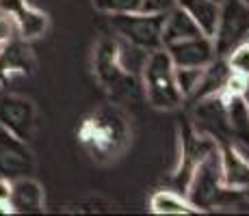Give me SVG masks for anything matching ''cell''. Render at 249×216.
<instances>
[{
	"mask_svg": "<svg viewBox=\"0 0 249 216\" xmlns=\"http://www.w3.org/2000/svg\"><path fill=\"white\" fill-rule=\"evenodd\" d=\"M226 61L234 74H241V76H245V78H249V41L238 43L226 56Z\"/></svg>",
	"mask_w": 249,
	"mask_h": 216,
	"instance_id": "22",
	"label": "cell"
},
{
	"mask_svg": "<svg viewBox=\"0 0 249 216\" xmlns=\"http://www.w3.org/2000/svg\"><path fill=\"white\" fill-rule=\"evenodd\" d=\"M11 203L13 212H41L44 208V190L37 182L20 180L11 188Z\"/></svg>",
	"mask_w": 249,
	"mask_h": 216,
	"instance_id": "17",
	"label": "cell"
},
{
	"mask_svg": "<svg viewBox=\"0 0 249 216\" xmlns=\"http://www.w3.org/2000/svg\"><path fill=\"white\" fill-rule=\"evenodd\" d=\"M162 22H165V13L137 11L111 16V26L115 35L147 52L162 48Z\"/></svg>",
	"mask_w": 249,
	"mask_h": 216,
	"instance_id": "5",
	"label": "cell"
},
{
	"mask_svg": "<svg viewBox=\"0 0 249 216\" xmlns=\"http://www.w3.org/2000/svg\"><path fill=\"white\" fill-rule=\"evenodd\" d=\"M241 98H243V102H245L247 108H249V78L245 80V86H243V91H241Z\"/></svg>",
	"mask_w": 249,
	"mask_h": 216,
	"instance_id": "26",
	"label": "cell"
},
{
	"mask_svg": "<svg viewBox=\"0 0 249 216\" xmlns=\"http://www.w3.org/2000/svg\"><path fill=\"white\" fill-rule=\"evenodd\" d=\"M243 2H245V4H247V7H249V0H243Z\"/></svg>",
	"mask_w": 249,
	"mask_h": 216,
	"instance_id": "28",
	"label": "cell"
},
{
	"mask_svg": "<svg viewBox=\"0 0 249 216\" xmlns=\"http://www.w3.org/2000/svg\"><path fill=\"white\" fill-rule=\"evenodd\" d=\"M249 41V7L243 0H221L217 31L213 35L217 56H228L238 43Z\"/></svg>",
	"mask_w": 249,
	"mask_h": 216,
	"instance_id": "6",
	"label": "cell"
},
{
	"mask_svg": "<svg viewBox=\"0 0 249 216\" xmlns=\"http://www.w3.org/2000/svg\"><path fill=\"white\" fill-rule=\"evenodd\" d=\"M230 76H232V69H230L226 56H214V59L204 67L202 80H199V86H197V91L193 93L191 102H197V100L208 98V95L223 93Z\"/></svg>",
	"mask_w": 249,
	"mask_h": 216,
	"instance_id": "12",
	"label": "cell"
},
{
	"mask_svg": "<svg viewBox=\"0 0 249 216\" xmlns=\"http://www.w3.org/2000/svg\"><path fill=\"white\" fill-rule=\"evenodd\" d=\"M33 106L26 100H4L0 106V119L18 136H26L33 128Z\"/></svg>",
	"mask_w": 249,
	"mask_h": 216,
	"instance_id": "15",
	"label": "cell"
},
{
	"mask_svg": "<svg viewBox=\"0 0 249 216\" xmlns=\"http://www.w3.org/2000/svg\"><path fill=\"white\" fill-rule=\"evenodd\" d=\"M143 0H93V7L108 16H122V13L141 11Z\"/></svg>",
	"mask_w": 249,
	"mask_h": 216,
	"instance_id": "21",
	"label": "cell"
},
{
	"mask_svg": "<svg viewBox=\"0 0 249 216\" xmlns=\"http://www.w3.org/2000/svg\"><path fill=\"white\" fill-rule=\"evenodd\" d=\"M191 126L195 132L210 136L221 145L230 138L228 128V113H226V95H208L197 102H193V113H191Z\"/></svg>",
	"mask_w": 249,
	"mask_h": 216,
	"instance_id": "8",
	"label": "cell"
},
{
	"mask_svg": "<svg viewBox=\"0 0 249 216\" xmlns=\"http://www.w3.org/2000/svg\"><path fill=\"white\" fill-rule=\"evenodd\" d=\"M13 33H18L13 20L9 16H4V13H0V43H4V41L11 39Z\"/></svg>",
	"mask_w": 249,
	"mask_h": 216,
	"instance_id": "24",
	"label": "cell"
},
{
	"mask_svg": "<svg viewBox=\"0 0 249 216\" xmlns=\"http://www.w3.org/2000/svg\"><path fill=\"white\" fill-rule=\"evenodd\" d=\"M176 67L171 63L169 54L165 48L152 50L145 59L141 74V84H143V98L159 110H174L178 108L184 98H182L178 84H176L174 76Z\"/></svg>",
	"mask_w": 249,
	"mask_h": 216,
	"instance_id": "4",
	"label": "cell"
},
{
	"mask_svg": "<svg viewBox=\"0 0 249 216\" xmlns=\"http://www.w3.org/2000/svg\"><path fill=\"white\" fill-rule=\"evenodd\" d=\"M147 54H150L147 50H143V48H139V46H132V43H128V41H124V39H119V37H117L119 65L124 67V71H126V74H135V76L141 74Z\"/></svg>",
	"mask_w": 249,
	"mask_h": 216,
	"instance_id": "19",
	"label": "cell"
},
{
	"mask_svg": "<svg viewBox=\"0 0 249 216\" xmlns=\"http://www.w3.org/2000/svg\"><path fill=\"white\" fill-rule=\"evenodd\" d=\"M150 210L154 214H174V216H184V214H197V210L189 203L182 193L178 190H156L150 199Z\"/></svg>",
	"mask_w": 249,
	"mask_h": 216,
	"instance_id": "18",
	"label": "cell"
},
{
	"mask_svg": "<svg viewBox=\"0 0 249 216\" xmlns=\"http://www.w3.org/2000/svg\"><path fill=\"white\" fill-rule=\"evenodd\" d=\"M247 190L230 188L223 184L221 151L219 147L210 150L191 173V180L184 188V197L199 212H210L217 208H234L245 199Z\"/></svg>",
	"mask_w": 249,
	"mask_h": 216,
	"instance_id": "2",
	"label": "cell"
},
{
	"mask_svg": "<svg viewBox=\"0 0 249 216\" xmlns=\"http://www.w3.org/2000/svg\"><path fill=\"white\" fill-rule=\"evenodd\" d=\"M230 138L234 145L249 147V108L241 95H226Z\"/></svg>",
	"mask_w": 249,
	"mask_h": 216,
	"instance_id": "14",
	"label": "cell"
},
{
	"mask_svg": "<svg viewBox=\"0 0 249 216\" xmlns=\"http://www.w3.org/2000/svg\"><path fill=\"white\" fill-rule=\"evenodd\" d=\"M93 74L100 86L111 93L115 102H135L143 95L141 78L135 74H126L119 65L117 37H104L98 41L93 52Z\"/></svg>",
	"mask_w": 249,
	"mask_h": 216,
	"instance_id": "3",
	"label": "cell"
},
{
	"mask_svg": "<svg viewBox=\"0 0 249 216\" xmlns=\"http://www.w3.org/2000/svg\"><path fill=\"white\" fill-rule=\"evenodd\" d=\"M0 214H13V208L9 201H0Z\"/></svg>",
	"mask_w": 249,
	"mask_h": 216,
	"instance_id": "27",
	"label": "cell"
},
{
	"mask_svg": "<svg viewBox=\"0 0 249 216\" xmlns=\"http://www.w3.org/2000/svg\"><path fill=\"white\" fill-rule=\"evenodd\" d=\"M11 188H13L11 182L4 180V177H0V201H9V199H11Z\"/></svg>",
	"mask_w": 249,
	"mask_h": 216,
	"instance_id": "25",
	"label": "cell"
},
{
	"mask_svg": "<svg viewBox=\"0 0 249 216\" xmlns=\"http://www.w3.org/2000/svg\"><path fill=\"white\" fill-rule=\"evenodd\" d=\"M199 33L202 31H199L197 24L189 17V13L176 4L174 9H169V11L165 13V22H162V48L171 41L195 37V35H199Z\"/></svg>",
	"mask_w": 249,
	"mask_h": 216,
	"instance_id": "16",
	"label": "cell"
},
{
	"mask_svg": "<svg viewBox=\"0 0 249 216\" xmlns=\"http://www.w3.org/2000/svg\"><path fill=\"white\" fill-rule=\"evenodd\" d=\"M176 7V0H143L141 11L145 13H167Z\"/></svg>",
	"mask_w": 249,
	"mask_h": 216,
	"instance_id": "23",
	"label": "cell"
},
{
	"mask_svg": "<svg viewBox=\"0 0 249 216\" xmlns=\"http://www.w3.org/2000/svg\"><path fill=\"white\" fill-rule=\"evenodd\" d=\"M202 74H204V67H176L174 71L176 84H178L184 100L193 98V93L199 86V80H202Z\"/></svg>",
	"mask_w": 249,
	"mask_h": 216,
	"instance_id": "20",
	"label": "cell"
},
{
	"mask_svg": "<svg viewBox=\"0 0 249 216\" xmlns=\"http://www.w3.org/2000/svg\"><path fill=\"white\" fill-rule=\"evenodd\" d=\"M217 2H221V0H217Z\"/></svg>",
	"mask_w": 249,
	"mask_h": 216,
	"instance_id": "29",
	"label": "cell"
},
{
	"mask_svg": "<svg viewBox=\"0 0 249 216\" xmlns=\"http://www.w3.org/2000/svg\"><path fill=\"white\" fill-rule=\"evenodd\" d=\"M180 9L189 13V17L197 24V28L204 35L213 37L217 31L219 11H221V2L217 0H176Z\"/></svg>",
	"mask_w": 249,
	"mask_h": 216,
	"instance_id": "13",
	"label": "cell"
},
{
	"mask_svg": "<svg viewBox=\"0 0 249 216\" xmlns=\"http://www.w3.org/2000/svg\"><path fill=\"white\" fill-rule=\"evenodd\" d=\"M85 151L100 165L113 162L128 150L132 128L128 115L119 104H107L89 115L78 130Z\"/></svg>",
	"mask_w": 249,
	"mask_h": 216,
	"instance_id": "1",
	"label": "cell"
},
{
	"mask_svg": "<svg viewBox=\"0 0 249 216\" xmlns=\"http://www.w3.org/2000/svg\"><path fill=\"white\" fill-rule=\"evenodd\" d=\"M221 151V173L223 184L230 188L249 190V160L241 153L232 141H226L219 145Z\"/></svg>",
	"mask_w": 249,
	"mask_h": 216,
	"instance_id": "11",
	"label": "cell"
},
{
	"mask_svg": "<svg viewBox=\"0 0 249 216\" xmlns=\"http://www.w3.org/2000/svg\"><path fill=\"white\" fill-rule=\"evenodd\" d=\"M165 52L169 54L174 67H206L217 56L213 37L204 35V33H199L195 37H186V39H180V41L167 43Z\"/></svg>",
	"mask_w": 249,
	"mask_h": 216,
	"instance_id": "9",
	"label": "cell"
},
{
	"mask_svg": "<svg viewBox=\"0 0 249 216\" xmlns=\"http://www.w3.org/2000/svg\"><path fill=\"white\" fill-rule=\"evenodd\" d=\"M219 147V143L210 136L195 132V128L191 126V121L180 123V158H178V166H176L171 182H174L176 190L184 195V188L191 180V173L197 166V162L208 153L210 150Z\"/></svg>",
	"mask_w": 249,
	"mask_h": 216,
	"instance_id": "7",
	"label": "cell"
},
{
	"mask_svg": "<svg viewBox=\"0 0 249 216\" xmlns=\"http://www.w3.org/2000/svg\"><path fill=\"white\" fill-rule=\"evenodd\" d=\"M0 13L11 17L22 39H35L48 28V16L31 7L26 0H0Z\"/></svg>",
	"mask_w": 249,
	"mask_h": 216,
	"instance_id": "10",
	"label": "cell"
}]
</instances>
